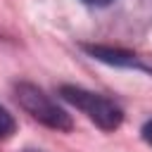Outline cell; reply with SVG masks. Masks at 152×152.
<instances>
[{"instance_id":"1","label":"cell","mask_w":152,"mask_h":152,"mask_svg":"<svg viewBox=\"0 0 152 152\" xmlns=\"http://www.w3.org/2000/svg\"><path fill=\"white\" fill-rule=\"evenodd\" d=\"M59 97L64 102H69L71 107H76L78 112H83L104 133H112L124 124V109L114 100H109V97H104L100 93L86 90L81 86L64 83V86H59Z\"/></svg>"},{"instance_id":"2","label":"cell","mask_w":152,"mask_h":152,"mask_svg":"<svg viewBox=\"0 0 152 152\" xmlns=\"http://www.w3.org/2000/svg\"><path fill=\"white\" fill-rule=\"evenodd\" d=\"M14 100L19 102V107L26 114H31L36 121H40L43 126H48L52 131L69 133L74 128L71 114L64 107H59L45 90H40L38 86H33L28 81H21L14 86Z\"/></svg>"},{"instance_id":"3","label":"cell","mask_w":152,"mask_h":152,"mask_svg":"<svg viewBox=\"0 0 152 152\" xmlns=\"http://www.w3.org/2000/svg\"><path fill=\"white\" fill-rule=\"evenodd\" d=\"M81 50L102 64L119 66V69H135V71L152 76V55L126 50V48H114V45H100V43H81Z\"/></svg>"},{"instance_id":"4","label":"cell","mask_w":152,"mask_h":152,"mask_svg":"<svg viewBox=\"0 0 152 152\" xmlns=\"http://www.w3.org/2000/svg\"><path fill=\"white\" fill-rule=\"evenodd\" d=\"M14 131H17V121H14V116L0 104V142L7 140V138H12Z\"/></svg>"},{"instance_id":"5","label":"cell","mask_w":152,"mask_h":152,"mask_svg":"<svg viewBox=\"0 0 152 152\" xmlns=\"http://www.w3.org/2000/svg\"><path fill=\"white\" fill-rule=\"evenodd\" d=\"M140 135H142V140L152 147V119H147L145 124H142V128H140Z\"/></svg>"},{"instance_id":"6","label":"cell","mask_w":152,"mask_h":152,"mask_svg":"<svg viewBox=\"0 0 152 152\" xmlns=\"http://www.w3.org/2000/svg\"><path fill=\"white\" fill-rule=\"evenodd\" d=\"M83 5H88V7H107V5H112L114 0H81Z\"/></svg>"},{"instance_id":"7","label":"cell","mask_w":152,"mask_h":152,"mask_svg":"<svg viewBox=\"0 0 152 152\" xmlns=\"http://www.w3.org/2000/svg\"><path fill=\"white\" fill-rule=\"evenodd\" d=\"M24 152H40V150H24Z\"/></svg>"}]
</instances>
